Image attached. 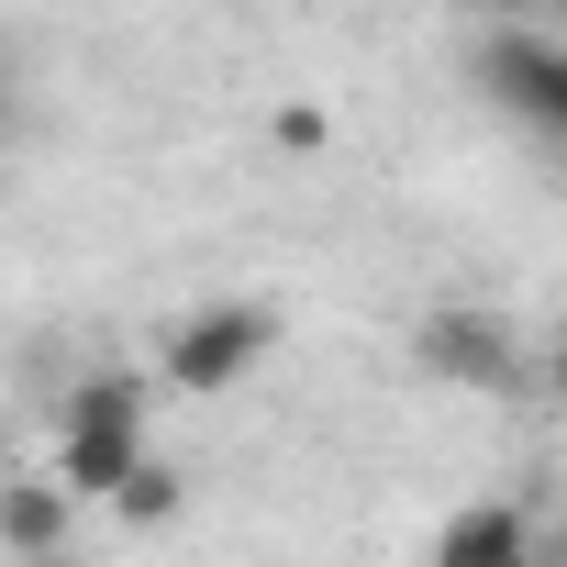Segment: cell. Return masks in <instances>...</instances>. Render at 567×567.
Here are the masks:
<instances>
[{"instance_id": "6da1fadb", "label": "cell", "mask_w": 567, "mask_h": 567, "mask_svg": "<svg viewBox=\"0 0 567 567\" xmlns=\"http://www.w3.org/2000/svg\"><path fill=\"white\" fill-rule=\"evenodd\" d=\"M278 301H256V290H234V301H189L167 334H156V390H178V401H223V390H245L267 357H278Z\"/></svg>"}, {"instance_id": "7a4b0ae2", "label": "cell", "mask_w": 567, "mask_h": 567, "mask_svg": "<svg viewBox=\"0 0 567 567\" xmlns=\"http://www.w3.org/2000/svg\"><path fill=\"white\" fill-rule=\"evenodd\" d=\"M145 412H156V390H145L134 368L68 379V390H56V445H45V467H56L79 501H101V489L145 456Z\"/></svg>"}, {"instance_id": "3957f363", "label": "cell", "mask_w": 567, "mask_h": 567, "mask_svg": "<svg viewBox=\"0 0 567 567\" xmlns=\"http://www.w3.org/2000/svg\"><path fill=\"white\" fill-rule=\"evenodd\" d=\"M412 368H423L434 390H478V401H523V390H534V357H523L512 312H489V301H423Z\"/></svg>"}, {"instance_id": "277c9868", "label": "cell", "mask_w": 567, "mask_h": 567, "mask_svg": "<svg viewBox=\"0 0 567 567\" xmlns=\"http://www.w3.org/2000/svg\"><path fill=\"white\" fill-rule=\"evenodd\" d=\"M467 90H478L501 123H523V134H556V123H567V56H556V34H534V23H478Z\"/></svg>"}, {"instance_id": "5b68a950", "label": "cell", "mask_w": 567, "mask_h": 567, "mask_svg": "<svg viewBox=\"0 0 567 567\" xmlns=\"http://www.w3.org/2000/svg\"><path fill=\"white\" fill-rule=\"evenodd\" d=\"M423 556H434V567H534V512H523V501H467V512L434 523Z\"/></svg>"}, {"instance_id": "8992f818", "label": "cell", "mask_w": 567, "mask_h": 567, "mask_svg": "<svg viewBox=\"0 0 567 567\" xmlns=\"http://www.w3.org/2000/svg\"><path fill=\"white\" fill-rule=\"evenodd\" d=\"M0 545L12 556H68L79 545V489L45 467V478H0Z\"/></svg>"}, {"instance_id": "52a82bcc", "label": "cell", "mask_w": 567, "mask_h": 567, "mask_svg": "<svg viewBox=\"0 0 567 567\" xmlns=\"http://www.w3.org/2000/svg\"><path fill=\"white\" fill-rule=\"evenodd\" d=\"M101 501H112V523H123V534H167V523L189 512V478H178V467H167V456L145 445V456H134V467H123V478H112Z\"/></svg>"}, {"instance_id": "ba28073f", "label": "cell", "mask_w": 567, "mask_h": 567, "mask_svg": "<svg viewBox=\"0 0 567 567\" xmlns=\"http://www.w3.org/2000/svg\"><path fill=\"white\" fill-rule=\"evenodd\" d=\"M267 145H278V156H323V145H334V112H323V101H278V112H267Z\"/></svg>"}, {"instance_id": "9c48e42d", "label": "cell", "mask_w": 567, "mask_h": 567, "mask_svg": "<svg viewBox=\"0 0 567 567\" xmlns=\"http://www.w3.org/2000/svg\"><path fill=\"white\" fill-rule=\"evenodd\" d=\"M467 12H478V23H534L545 0H467Z\"/></svg>"}]
</instances>
